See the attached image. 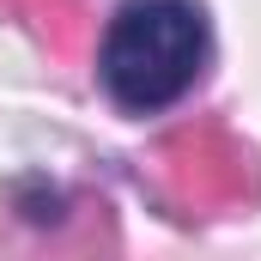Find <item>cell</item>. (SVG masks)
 Wrapping results in <instances>:
<instances>
[{
  "mask_svg": "<svg viewBox=\"0 0 261 261\" xmlns=\"http://www.w3.org/2000/svg\"><path fill=\"white\" fill-rule=\"evenodd\" d=\"M206 67V12L195 0H128L97 49V79L128 116H158L189 97Z\"/></svg>",
  "mask_w": 261,
  "mask_h": 261,
  "instance_id": "1",
  "label": "cell"
}]
</instances>
